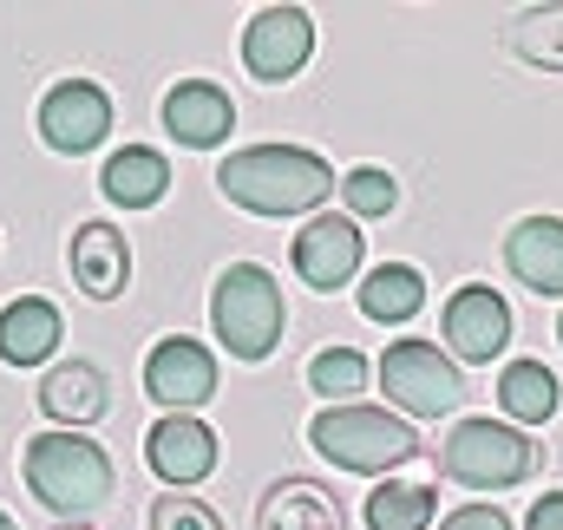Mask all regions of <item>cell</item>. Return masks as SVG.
Segmentation results:
<instances>
[{"label": "cell", "mask_w": 563, "mask_h": 530, "mask_svg": "<svg viewBox=\"0 0 563 530\" xmlns=\"http://www.w3.org/2000/svg\"><path fill=\"white\" fill-rule=\"evenodd\" d=\"M439 530H511V518L498 505H459V511L439 518Z\"/></svg>", "instance_id": "obj_27"}, {"label": "cell", "mask_w": 563, "mask_h": 530, "mask_svg": "<svg viewBox=\"0 0 563 530\" xmlns=\"http://www.w3.org/2000/svg\"><path fill=\"white\" fill-rule=\"evenodd\" d=\"M295 275L314 288V295H334V288H347L361 263H367V243H361V223L354 217H308L301 230H295Z\"/></svg>", "instance_id": "obj_10"}, {"label": "cell", "mask_w": 563, "mask_h": 530, "mask_svg": "<svg viewBox=\"0 0 563 530\" xmlns=\"http://www.w3.org/2000/svg\"><path fill=\"white\" fill-rule=\"evenodd\" d=\"M544 465V445L511 419H459L439 439V472L472 492H511Z\"/></svg>", "instance_id": "obj_5"}, {"label": "cell", "mask_w": 563, "mask_h": 530, "mask_svg": "<svg viewBox=\"0 0 563 530\" xmlns=\"http://www.w3.org/2000/svg\"><path fill=\"white\" fill-rule=\"evenodd\" d=\"M53 530H92V525H53Z\"/></svg>", "instance_id": "obj_30"}, {"label": "cell", "mask_w": 563, "mask_h": 530, "mask_svg": "<svg viewBox=\"0 0 563 530\" xmlns=\"http://www.w3.org/2000/svg\"><path fill=\"white\" fill-rule=\"evenodd\" d=\"M217 459H223V445H217V432H210L197 412H164V419L144 432V465H151L170 492L203 485V478L217 472Z\"/></svg>", "instance_id": "obj_11"}, {"label": "cell", "mask_w": 563, "mask_h": 530, "mask_svg": "<svg viewBox=\"0 0 563 530\" xmlns=\"http://www.w3.org/2000/svg\"><path fill=\"white\" fill-rule=\"evenodd\" d=\"M420 308H426V275L413 263L367 268V281H361V314H367L374 328H407Z\"/></svg>", "instance_id": "obj_20"}, {"label": "cell", "mask_w": 563, "mask_h": 530, "mask_svg": "<svg viewBox=\"0 0 563 530\" xmlns=\"http://www.w3.org/2000/svg\"><path fill=\"white\" fill-rule=\"evenodd\" d=\"M164 132L177 137L184 151H217V144H230L236 132V99L217 86V79H177L170 92H164Z\"/></svg>", "instance_id": "obj_13"}, {"label": "cell", "mask_w": 563, "mask_h": 530, "mask_svg": "<svg viewBox=\"0 0 563 530\" xmlns=\"http://www.w3.org/2000/svg\"><path fill=\"white\" fill-rule=\"evenodd\" d=\"M341 203H347L354 223H367V217H387V210L400 203V184H394V170H380V164H354V170L341 177Z\"/></svg>", "instance_id": "obj_25"}, {"label": "cell", "mask_w": 563, "mask_h": 530, "mask_svg": "<svg viewBox=\"0 0 563 530\" xmlns=\"http://www.w3.org/2000/svg\"><path fill=\"white\" fill-rule=\"evenodd\" d=\"M308 445L334 465V472H354V478H380L407 459H420V432L387 412V406H321L308 419Z\"/></svg>", "instance_id": "obj_3"}, {"label": "cell", "mask_w": 563, "mask_h": 530, "mask_svg": "<svg viewBox=\"0 0 563 530\" xmlns=\"http://www.w3.org/2000/svg\"><path fill=\"white\" fill-rule=\"evenodd\" d=\"M66 268H73V288L92 295V301H119L132 288V243L125 230L112 223H79L73 243H66Z\"/></svg>", "instance_id": "obj_14"}, {"label": "cell", "mask_w": 563, "mask_h": 530, "mask_svg": "<svg viewBox=\"0 0 563 530\" xmlns=\"http://www.w3.org/2000/svg\"><path fill=\"white\" fill-rule=\"evenodd\" d=\"M256 530H347L341 498L314 478H276L256 505Z\"/></svg>", "instance_id": "obj_18"}, {"label": "cell", "mask_w": 563, "mask_h": 530, "mask_svg": "<svg viewBox=\"0 0 563 530\" xmlns=\"http://www.w3.org/2000/svg\"><path fill=\"white\" fill-rule=\"evenodd\" d=\"M380 387L400 412L413 419H439V412H459L465 406V374L452 354H439L432 341H394L380 354Z\"/></svg>", "instance_id": "obj_6"}, {"label": "cell", "mask_w": 563, "mask_h": 530, "mask_svg": "<svg viewBox=\"0 0 563 530\" xmlns=\"http://www.w3.org/2000/svg\"><path fill=\"white\" fill-rule=\"evenodd\" d=\"M59 334H66V321L46 295H20L0 308V361L7 367H46L59 354Z\"/></svg>", "instance_id": "obj_17"}, {"label": "cell", "mask_w": 563, "mask_h": 530, "mask_svg": "<svg viewBox=\"0 0 563 530\" xmlns=\"http://www.w3.org/2000/svg\"><path fill=\"white\" fill-rule=\"evenodd\" d=\"M558 341H563V314H558Z\"/></svg>", "instance_id": "obj_31"}, {"label": "cell", "mask_w": 563, "mask_h": 530, "mask_svg": "<svg viewBox=\"0 0 563 530\" xmlns=\"http://www.w3.org/2000/svg\"><path fill=\"white\" fill-rule=\"evenodd\" d=\"M40 137L59 151V157H86L112 137V92L99 79H59L46 99H40Z\"/></svg>", "instance_id": "obj_8"}, {"label": "cell", "mask_w": 563, "mask_h": 530, "mask_svg": "<svg viewBox=\"0 0 563 530\" xmlns=\"http://www.w3.org/2000/svg\"><path fill=\"white\" fill-rule=\"evenodd\" d=\"M525 530H563V492H544V498L531 505V518H525Z\"/></svg>", "instance_id": "obj_28"}, {"label": "cell", "mask_w": 563, "mask_h": 530, "mask_svg": "<svg viewBox=\"0 0 563 530\" xmlns=\"http://www.w3.org/2000/svg\"><path fill=\"white\" fill-rule=\"evenodd\" d=\"M498 406H505L511 426H544L563 406V387L544 361H511V367L498 374Z\"/></svg>", "instance_id": "obj_21"}, {"label": "cell", "mask_w": 563, "mask_h": 530, "mask_svg": "<svg viewBox=\"0 0 563 530\" xmlns=\"http://www.w3.org/2000/svg\"><path fill=\"white\" fill-rule=\"evenodd\" d=\"M151 530H230L203 498H190V492H164L157 505H151Z\"/></svg>", "instance_id": "obj_26"}, {"label": "cell", "mask_w": 563, "mask_h": 530, "mask_svg": "<svg viewBox=\"0 0 563 530\" xmlns=\"http://www.w3.org/2000/svg\"><path fill=\"white\" fill-rule=\"evenodd\" d=\"M217 190L250 217H308L334 197V164L308 144H243L217 164Z\"/></svg>", "instance_id": "obj_1"}, {"label": "cell", "mask_w": 563, "mask_h": 530, "mask_svg": "<svg viewBox=\"0 0 563 530\" xmlns=\"http://www.w3.org/2000/svg\"><path fill=\"white\" fill-rule=\"evenodd\" d=\"M308 387L328 399V406H354V394L367 387V354L361 347H321L308 361Z\"/></svg>", "instance_id": "obj_24"}, {"label": "cell", "mask_w": 563, "mask_h": 530, "mask_svg": "<svg viewBox=\"0 0 563 530\" xmlns=\"http://www.w3.org/2000/svg\"><path fill=\"white\" fill-rule=\"evenodd\" d=\"M439 334H445L452 361L492 367V361L511 347V301H505L492 281H465V288L445 295V308H439Z\"/></svg>", "instance_id": "obj_7"}, {"label": "cell", "mask_w": 563, "mask_h": 530, "mask_svg": "<svg viewBox=\"0 0 563 530\" xmlns=\"http://www.w3.org/2000/svg\"><path fill=\"white\" fill-rule=\"evenodd\" d=\"M40 412L59 426V432H86L112 412V387L92 361H53L46 380H40Z\"/></svg>", "instance_id": "obj_15"}, {"label": "cell", "mask_w": 563, "mask_h": 530, "mask_svg": "<svg viewBox=\"0 0 563 530\" xmlns=\"http://www.w3.org/2000/svg\"><path fill=\"white\" fill-rule=\"evenodd\" d=\"M0 530H20V525H13V518H7V511H0Z\"/></svg>", "instance_id": "obj_29"}, {"label": "cell", "mask_w": 563, "mask_h": 530, "mask_svg": "<svg viewBox=\"0 0 563 530\" xmlns=\"http://www.w3.org/2000/svg\"><path fill=\"white\" fill-rule=\"evenodd\" d=\"M144 394L157 399L164 412H197L217 399V354L190 334H164L144 354Z\"/></svg>", "instance_id": "obj_9"}, {"label": "cell", "mask_w": 563, "mask_h": 530, "mask_svg": "<svg viewBox=\"0 0 563 530\" xmlns=\"http://www.w3.org/2000/svg\"><path fill=\"white\" fill-rule=\"evenodd\" d=\"M505 53L531 73H563V7H525L505 20Z\"/></svg>", "instance_id": "obj_22"}, {"label": "cell", "mask_w": 563, "mask_h": 530, "mask_svg": "<svg viewBox=\"0 0 563 530\" xmlns=\"http://www.w3.org/2000/svg\"><path fill=\"white\" fill-rule=\"evenodd\" d=\"M210 328H217L230 361H269L282 347V328H288L282 281L263 263H230L210 288Z\"/></svg>", "instance_id": "obj_4"}, {"label": "cell", "mask_w": 563, "mask_h": 530, "mask_svg": "<svg viewBox=\"0 0 563 530\" xmlns=\"http://www.w3.org/2000/svg\"><path fill=\"white\" fill-rule=\"evenodd\" d=\"M308 59H314V20L301 7H263L243 26V66L263 86H288Z\"/></svg>", "instance_id": "obj_12"}, {"label": "cell", "mask_w": 563, "mask_h": 530, "mask_svg": "<svg viewBox=\"0 0 563 530\" xmlns=\"http://www.w3.org/2000/svg\"><path fill=\"white\" fill-rule=\"evenodd\" d=\"M439 518V492L413 478H380L367 492V530H432Z\"/></svg>", "instance_id": "obj_23"}, {"label": "cell", "mask_w": 563, "mask_h": 530, "mask_svg": "<svg viewBox=\"0 0 563 530\" xmlns=\"http://www.w3.org/2000/svg\"><path fill=\"white\" fill-rule=\"evenodd\" d=\"M20 472H26V492L59 525H86V511H99L112 498V459L86 432H59V426L33 432L26 452H20Z\"/></svg>", "instance_id": "obj_2"}, {"label": "cell", "mask_w": 563, "mask_h": 530, "mask_svg": "<svg viewBox=\"0 0 563 530\" xmlns=\"http://www.w3.org/2000/svg\"><path fill=\"white\" fill-rule=\"evenodd\" d=\"M99 190H106V203H119V210H151V203H164V190H170V164H164V151H151V144H125V151L106 157Z\"/></svg>", "instance_id": "obj_19"}, {"label": "cell", "mask_w": 563, "mask_h": 530, "mask_svg": "<svg viewBox=\"0 0 563 530\" xmlns=\"http://www.w3.org/2000/svg\"><path fill=\"white\" fill-rule=\"evenodd\" d=\"M505 268L531 295H563V217H525L505 230Z\"/></svg>", "instance_id": "obj_16"}]
</instances>
